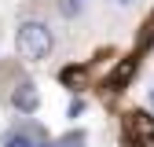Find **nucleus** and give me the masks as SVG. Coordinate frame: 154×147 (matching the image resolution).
<instances>
[{"label": "nucleus", "mask_w": 154, "mask_h": 147, "mask_svg": "<svg viewBox=\"0 0 154 147\" xmlns=\"http://www.w3.org/2000/svg\"><path fill=\"white\" fill-rule=\"evenodd\" d=\"M15 48H18V55H22L26 63H41V59H48V55H51L55 37H51L48 22L26 18V22H18V30H15Z\"/></svg>", "instance_id": "nucleus-1"}, {"label": "nucleus", "mask_w": 154, "mask_h": 147, "mask_svg": "<svg viewBox=\"0 0 154 147\" xmlns=\"http://www.w3.org/2000/svg\"><path fill=\"white\" fill-rule=\"evenodd\" d=\"M11 107L18 110V114H33V110L41 107V92H37L29 81L15 85V92H11Z\"/></svg>", "instance_id": "nucleus-2"}, {"label": "nucleus", "mask_w": 154, "mask_h": 147, "mask_svg": "<svg viewBox=\"0 0 154 147\" xmlns=\"http://www.w3.org/2000/svg\"><path fill=\"white\" fill-rule=\"evenodd\" d=\"M125 125H128V133L136 136V140H147V143H154V118L147 114V110H132V114L125 118Z\"/></svg>", "instance_id": "nucleus-3"}, {"label": "nucleus", "mask_w": 154, "mask_h": 147, "mask_svg": "<svg viewBox=\"0 0 154 147\" xmlns=\"http://www.w3.org/2000/svg\"><path fill=\"white\" fill-rule=\"evenodd\" d=\"M4 147H33V140H29L26 133H15V136H8V140H4Z\"/></svg>", "instance_id": "nucleus-4"}, {"label": "nucleus", "mask_w": 154, "mask_h": 147, "mask_svg": "<svg viewBox=\"0 0 154 147\" xmlns=\"http://www.w3.org/2000/svg\"><path fill=\"white\" fill-rule=\"evenodd\" d=\"M81 110H85V103H81V99H73V103H70V118H77Z\"/></svg>", "instance_id": "nucleus-5"}, {"label": "nucleus", "mask_w": 154, "mask_h": 147, "mask_svg": "<svg viewBox=\"0 0 154 147\" xmlns=\"http://www.w3.org/2000/svg\"><path fill=\"white\" fill-rule=\"evenodd\" d=\"M118 4H121V8H128V4H132V0H118Z\"/></svg>", "instance_id": "nucleus-6"}, {"label": "nucleus", "mask_w": 154, "mask_h": 147, "mask_svg": "<svg viewBox=\"0 0 154 147\" xmlns=\"http://www.w3.org/2000/svg\"><path fill=\"white\" fill-rule=\"evenodd\" d=\"M33 147H51V143H33Z\"/></svg>", "instance_id": "nucleus-7"}, {"label": "nucleus", "mask_w": 154, "mask_h": 147, "mask_svg": "<svg viewBox=\"0 0 154 147\" xmlns=\"http://www.w3.org/2000/svg\"><path fill=\"white\" fill-rule=\"evenodd\" d=\"M125 147H136V143H132V140H128V143H125Z\"/></svg>", "instance_id": "nucleus-8"}, {"label": "nucleus", "mask_w": 154, "mask_h": 147, "mask_svg": "<svg viewBox=\"0 0 154 147\" xmlns=\"http://www.w3.org/2000/svg\"><path fill=\"white\" fill-rule=\"evenodd\" d=\"M66 147H81V143H66Z\"/></svg>", "instance_id": "nucleus-9"}]
</instances>
